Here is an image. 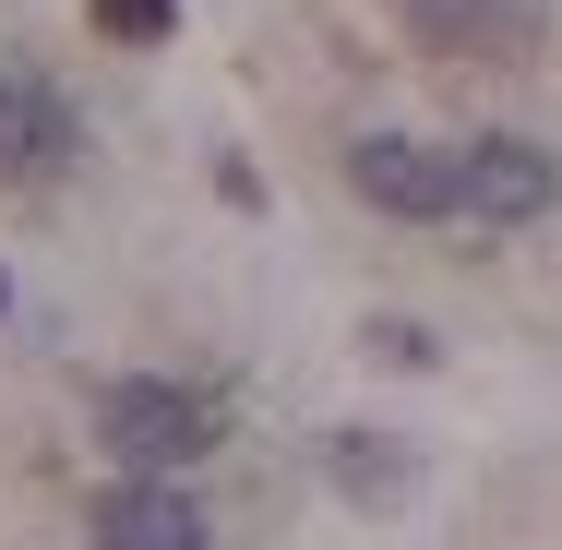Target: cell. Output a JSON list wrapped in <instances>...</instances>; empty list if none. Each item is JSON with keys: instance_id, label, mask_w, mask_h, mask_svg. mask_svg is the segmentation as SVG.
<instances>
[{"instance_id": "7a4b0ae2", "label": "cell", "mask_w": 562, "mask_h": 550, "mask_svg": "<svg viewBox=\"0 0 562 550\" xmlns=\"http://www.w3.org/2000/svg\"><path fill=\"white\" fill-rule=\"evenodd\" d=\"M85 539L97 550H216V527H204V503H192L168 467H132L120 491L85 503Z\"/></svg>"}, {"instance_id": "5b68a950", "label": "cell", "mask_w": 562, "mask_h": 550, "mask_svg": "<svg viewBox=\"0 0 562 550\" xmlns=\"http://www.w3.org/2000/svg\"><path fill=\"white\" fill-rule=\"evenodd\" d=\"M85 144H72V109L36 85V72H0V180H60Z\"/></svg>"}, {"instance_id": "52a82bcc", "label": "cell", "mask_w": 562, "mask_h": 550, "mask_svg": "<svg viewBox=\"0 0 562 550\" xmlns=\"http://www.w3.org/2000/svg\"><path fill=\"white\" fill-rule=\"evenodd\" d=\"M324 467H336L347 503H407V454H383L371 431H336V454H324Z\"/></svg>"}, {"instance_id": "30bf717a", "label": "cell", "mask_w": 562, "mask_h": 550, "mask_svg": "<svg viewBox=\"0 0 562 550\" xmlns=\"http://www.w3.org/2000/svg\"><path fill=\"white\" fill-rule=\"evenodd\" d=\"M0 312H12V276H0Z\"/></svg>"}, {"instance_id": "8992f818", "label": "cell", "mask_w": 562, "mask_h": 550, "mask_svg": "<svg viewBox=\"0 0 562 550\" xmlns=\"http://www.w3.org/2000/svg\"><path fill=\"white\" fill-rule=\"evenodd\" d=\"M431 48L454 60H515V48H539V0H395Z\"/></svg>"}, {"instance_id": "6da1fadb", "label": "cell", "mask_w": 562, "mask_h": 550, "mask_svg": "<svg viewBox=\"0 0 562 550\" xmlns=\"http://www.w3.org/2000/svg\"><path fill=\"white\" fill-rule=\"evenodd\" d=\"M97 442H109L120 467H192V454H216V407L192 395V383H156V371H132L97 395Z\"/></svg>"}, {"instance_id": "277c9868", "label": "cell", "mask_w": 562, "mask_h": 550, "mask_svg": "<svg viewBox=\"0 0 562 550\" xmlns=\"http://www.w3.org/2000/svg\"><path fill=\"white\" fill-rule=\"evenodd\" d=\"M454 180H467V216L479 227H527V216L562 204V156L527 144V132H479V144L454 156Z\"/></svg>"}, {"instance_id": "3957f363", "label": "cell", "mask_w": 562, "mask_h": 550, "mask_svg": "<svg viewBox=\"0 0 562 550\" xmlns=\"http://www.w3.org/2000/svg\"><path fill=\"white\" fill-rule=\"evenodd\" d=\"M347 180H359V204H383V216H407V227L467 216V180H454V156L407 144V132H359V144H347Z\"/></svg>"}, {"instance_id": "9c48e42d", "label": "cell", "mask_w": 562, "mask_h": 550, "mask_svg": "<svg viewBox=\"0 0 562 550\" xmlns=\"http://www.w3.org/2000/svg\"><path fill=\"white\" fill-rule=\"evenodd\" d=\"M359 347H371V359H395V371H419V359H431V335H419V324H371Z\"/></svg>"}, {"instance_id": "ba28073f", "label": "cell", "mask_w": 562, "mask_h": 550, "mask_svg": "<svg viewBox=\"0 0 562 550\" xmlns=\"http://www.w3.org/2000/svg\"><path fill=\"white\" fill-rule=\"evenodd\" d=\"M85 12H97L109 48H168L180 36V0H85Z\"/></svg>"}]
</instances>
